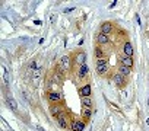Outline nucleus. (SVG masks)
Masks as SVG:
<instances>
[{"label":"nucleus","mask_w":149,"mask_h":131,"mask_svg":"<svg viewBox=\"0 0 149 131\" xmlns=\"http://www.w3.org/2000/svg\"><path fill=\"white\" fill-rule=\"evenodd\" d=\"M97 72L100 74H105L108 72V63L105 58H98L97 60Z\"/></svg>","instance_id":"obj_1"},{"label":"nucleus","mask_w":149,"mask_h":131,"mask_svg":"<svg viewBox=\"0 0 149 131\" xmlns=\"http://www.w3.org/2000/svg\"><path fill=\"white\" fill-rule=\"evenodd\" d=\"M70 127H72V131H84L85 130V121H82V119H73Z\"/></svg>","instance_id":"obj_2"},{"label":"nucleus","mask_w":149,"mask_h":131,"mask_svg":"<svg viewBox=\"0 0 149 131\" xmlns=\"http://www.w3.org/2000/svg\"><path fill=\"white\" fill-rule=\"evenodd\" d=\"M56 119H57V122L60 124V127H61V128H67V127H69V121H67V115H66L64 112H61V114H60V115H58V117H57Z\"/></svg>","instance_id":"obj_3"},{"label":"nucleus","mask_w":149,"mask_h":131,"mask_svg":"<svg viewBox=\"0 0 149 131\" xmlns=\"http://www.w3.org/2000/svg\"><path fill=\"white\" fill-rule=\"evenodd\" d=\"M63 77H64V70L61 69V66H58V67L56 69V72H54V79H56L57 83H61Z\"/></svg>","instance_id":"obj_4"},{"label":"nucleus","mask_w":149,"mask_h":131,"mask_svg":"<svg viewBox=\"0 0 149 131\" xmlns=\"http://www.w3.org/2000/svg\"><path fill=\"white\" fill-rule=\"evenodd\" d=\"M113 80H114V85H117L118 88H123V86L126 85V79H124L120 73H116L114 77H113Z\"/></svg>","instance_id":"obj_5"},{"label":"nucleus","mask_w":149,"mask_h":131,"mask_svg":"<svg viewBox=\"0 0 149 131\" xmlns=\"http://www.w3.org/2000/svg\"><path fill=\"white\" fill-rule=\"evenodd\" d=\"M120 61H121V66H126V67H130L133 66V58L132 57H127V55H121L120 57Z\"/></svg>","instance_id":"obj_6"},{"label":"nucleus","mask_w":149,"mask_h":131,"mask_svg":"<svg viewBox=\"0 0 149 131\" xmlns=\"http://www.w3.org/2000/svg\"><path fill=\"white\" fill-rule=\"evenodd\" d=\"M86 74H88V66H86V63H84L82 66H79L78 76H79V79H84V77H86Z\"/></svg>","instance_id":"obj_7"},{"label":"nucleus","mask_w":149,"mask_h":131,"mask_svg":"<svg viewBox=\"0 0 149 131\" xmlns=\"http://www.w3.org/2000/svg\"><path fill=\"white\" fill-rule=\"evenodd\" d=\"M50 114L53 115V117H58L60 114H61V106L60 105H56V103H53L51 106H50Z\"/></svg>","instance_id":"obj_8"},{"label":"nucleus","mask_w":149,"mask_h":131,"mask_svg":"<svg viewBox=\"0 0 149 131\" xmlns=\"http://www.w3.org/2000/svg\"><path fill=\"white\" fill-rule=\"evenodd\" d=\"M60 66H61V69H63L64 72H67V70H69V67H70V57H69V55H64V57L61 58Z\"/></svg>","instance_id":"obj_9"},{"label":"nucleus","mask_w":149,"mask_h":131,"mask_svg":"<svg viewBox=\"0 0 149 131\" xmlns=\"http://www.w3.org/2000/svg\"><path fill=\"white\" fill-rule=\"evenodd\" d=\"M113 31V23L111 22H104L102 25H101V34H110Z\"/></svg>","instance_id":"obj_10"},{"label":"nucleus","mask_w":149,"mask_h":131,"mask_svg":"<svg viewBox=\"0 0 149 131\" xmlns=\"http://www.w3.org/2000/svg\"><path fill=\"white\" fill-rule=\"evenodd\" d=\"M123 52H124V55H127V57H132V55H133V47H132L130 42H126V44L123 45Z\"/></svg>","instance_id":"obj_11"},{"label":"nucleus","mask_w":149,"mask_h":131,"mask_svg":"<svg viewBox=\"0 0 149 131\" xmlns=\"http://www.w3.org/2000/svg\"><path fill=\"white\" fill-rule=\"evenodd\" d=\"M48 99H50V102L57 103V102L61 101V96H60V93H57V92H50V93H48Z\"/></svg>","instance_id":"obj_12"},{"label":"nucleus","mask_w":149,"mask_h":131,"mask_svg":"<svg viewBox=\"0 0 149 131\" xmlns=\"http://www.w3.org/2000/svg\"><path fill=\"white\" fill-rule=\"evenodd\" d=\"M91 117H92V109L91 108H82V118L85 119V121H88V119H91Z\"/></svg>","instance_id":"obj_13"},{"label":"nucleus","mask_w":149,"mask_h":131,"mask_svg":"<svg viewBox=\"0 0 149 131\" xmlns=\"http://www.w3.org/2000/svg\"><path fill=\"white\" fill-rule=\"evenodd\" d=\"M41 72H42V69L41 67H38L34 73H32V82H34V85H37L38 82H40V77H41Z\"/></svg>","instance_id":"obj_14"},{"label":"nucleus","mask_w":149,"mask_h":131,"mask_svg":"<svg viewBox=\"0 0 149 131\" xmlns=\"http://www.w3.org/2000/svg\"><path fill=\"white\" fill-rule=\"evenodd\" d=\"M81 95H82V98H89L91 96V85H85L81 89Z\"/></svg>","instance_id":"obj_15"},{"label":"nucleus","mask_w":149,"mask_h":131,"mask_svg":"<svg viewBox=\"0 0 149 131\" xmlns=\"http://www.w3.org/2000/svg\"><path fill=\"white\" fill-rule=\"evenodd\" d=\"M97 41H98V44H107L110 39H108V35H105V34H98V37H97Z\"/></svg>","instance_id":"obj_16"},{"label":"nucleus","mask_w":149,"mask_h":131,"mask_svg":"<svg viewBox=\"0 0 149 131\" xmlns=\"http://www.w3.org/2000/svg\"><path fill=\"white\" fill-rule=\"evenodd\" d=\"M118 73H120L123 77H126V76L130 74V67H126V66H120V67H118Z\"/></svg>","instance_id":"obj_17"},{"label":"nucleus","mask_w":149,"mask_h":131,"mask_svg":"<svg viewBox=\"0 0 149 131\" xmlns=\"http://www.w3.org/2000/svg\"><path fill=\"white\" fill-rule=\"evenodd\" d=\"M8 105L10 106L12 111H16V109H18V103H16V101H15L13 98H8Z\"/></svg>","instance_id":"obj_18"},{"label":"nucleus","mask_w":149,"mask_h":131,"mask_svg":"<svg viewBox=\"0 0 149 131\" xmlns=\"http://www.w3.org/2000/svg\"><path fill=\"white\" fill-rule=\"evenodd\" d=\"M81 102H82V105H84L85 108H91V106H92L91 98H81Z\"/></svg>","instance_id":"obj_19"},{"label":"nucleus","mask_w":149,"mask_h":131,"mask_svg":"<svg viewBox=\"0 0 149 131\" xmlns=\"http://www.w3.org/2000/svg\"><path fill=\"white\" fill-rule=\"evenodd\" d=\"M85 57H86L85 52H81V54L76 57V64H78V66H82V64L85 63Z\"/></svg>","instance_id":"obj_20"},{"label":"nucleus","mask_w":149,"mask_h":131,"mask_svg":"<svg viewBox=\"0 0 149 131\" xmlns=\"http://www.w3.org/2000/svg\"><path fill=\"white\" fill-rule=\"evenodd\" d=\"M95 55H97V58H104V51L101 50V47L95 48Z\"/></svg>","instance_id":"obj_21"},{"label":"nucleus","mask_w":149,"mask_h":131,"mask_svg":"<svg viewBox=\"0 0 149 131\" xmlns=\"http://www.w3.org/2000/svg\"><path fill=\"white\" fill-rule=\"evenodd\" d=\"M29 67H31V69H32V70H34V69H35V61H32V63H31V64H29Z\"/></svg>","instance_id":"obj_22"},{"label":"nucleus","mask_w":149,"mask_h":131,"mask_svg":"<svg viewBox=\"0 0 149 131\" xmlns=\"http://www.w3.org/2000/svg\"><path fill=\"white\" fill-rule=\"evenodd\" d=\"M38 131H45L44 128H41V127H38Z\"/></svg>","instance_id":"obj_23"},{"label":"nucleus","mask_w":149,"mask_h":131,"mask_svg":"<svg viewBox=\"0 0 149 131\" xmlns=\"http://www.w3.org/2000/svg\"><path fill=\"white\" fill-rule=\"evenodd\" d=\"M146 124H148V125H149V118H148V119H146Z\"/></svg>","instance_id":"obj_24"}]
</instances>
